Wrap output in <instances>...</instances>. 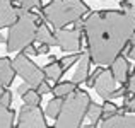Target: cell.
<instances>
[{"mask_svg":"<svg viewBox=\"0 0 135 128\" xmlns=\"http://www.w3.org/2000/svg\"><path fill=\"white\" fill-rule=\"evenodd\" d=\"M91 56L89 53H82V56H80V60L77 62V70L74 72L72 75V82H75L77 85L86 82V79L89 77V68H91Z\"/></svg>","mask_w":135,"mask_h":128,"instance_id":"12","label":"cell"},{"mask_svg":"<svg viewBox=\"0 0 135 128\" xmlns=\"http://www.w3.org/2000/svg\"><path fill=\"white\" fill-rule=\"evenodd\" d=\"M48 128H56V126H55V125H53V126H48Z\"/></svg>","mask_w":135,"mask_h":128,"instance_id":"37","label":"cell"},{"mask_svg":"<svg viewBox=\"0 0 135 128\" xmlns=\"http://www.w3.org/2000/svg\"><path fill=\"white\" fill-rule=\"evenodd\" d=\"M29 89H31V87H29V85H27L26 82H24L22 85H19V87H17V94H19V96H22V94H26V92L29 91Z\"/></svg>","mask_w":135,"mask_h":128,"instance_id":"31","label":"cell"},{"mask_svg":"<svg viewBox=\"0 0 135 128\" xmlns=\"http://www.w3.org/2000/svg\"><path fill=\"white\" fill-rule=\"evenodd\" d=\"M36 41H40L41 45H48L50 48H51V46H56L55 36H53L51 29H50V27L45 24L43 19H40L38 27H36Z\"/></svg>","mask_w":135,"mask_h":128,"instance_id":"14","label":"cell"},{"mask_svg":"<svg viewBox=\"0 0 135 128\" xmlns=\"http://www.w3.org/2000/svg\"><path fill=\"white\" fill-rule=\"evenodd\" d=\"M36 91L40 92L41 96H43V94H48V92H51V85L46 82V80H43V82H41V84L36 87Z\"/></svg>","mask_w":135,"mask_h":128,"instance_id":"27","label":"cell"},{"mask_svg":"<svg viewBox=\"0 0 135 128\" xmlns=\"http://www.w3.org/2000/svg\"><path fill=\"white\" fill-rule=\"evenodd\" d=\"M16 128H48L45 113L40 106H27L24 104L19 111Z\"/></svg>","mask_w":135,"mask_h":128,"instance_id":"7","label":"cell"},{"mask_svg":"<svg viewBox=\"0 0 135 128\" xmlns=\"http://www.w3.org/2000/svg\"><path fill=\"white\" fill-rule=\"evenodd\" d=\"M58 46L62 51L65 53H79L80 46H82V31L77 29H55L53 33Z\"/></svg>","mask_w":135,"mask_h":128,"instance_id":"6","label":"cell"},{"mask_svg":"<svg viewBox=\"0 0 135 128\" xmlns=\"http://www.w3.org/2000/svg\"><path fill=\"white\" fill-rule=\"evenodd\" d=\"M43 73H45V79L48 80H53V82H60V79H62V75L65 73V70L62 68V65L58 63V60H53V62H50L48 65L43 67Z\"/></svg>","mask_w":135,"mask_h":128,"instance_id":"15","label":"cell"},{"mask_svg":"<svg viewBox=\"0 0 135 128\" xmlns=\"http://www.w3.org/2000/svg\"><path fill=\"white\" fill-rule=\"evenodd\" d=\"M19 10L12 0H0V29L12 26L19 17Z\"/></svg>","mask_w":135,"mask_h":128,"instance_id":"9","label":"cell"},{"mask_svg":"<svg viewBox=\"0 0 135 128\" xmlns=\"http://www.w3.org/2000/svg\"><path fill=\"white\" fill-rule=\"evenodd\" d=\"M89 12L91 7L84 0H51L41 9L43 19L51 24L53 29H65L69 24L82 21Z\"/></svg>","mask_w":135,"mask_h":128,"instance_id":"2","label":"cell"},{"mask_svg":"<svg viewBox=\"0 0 135 128\" xmlns=\"http://www.w3.org/2000/svg\"><path fill=\"white\" fill-rule=\"evenodd\" d=\"M101 106H103V120L109 118V116H115L120 113V106H116L111 101H104V104H101Z\"/></svg>","mask_w":135,"mask_h":128,"instance_id":"22","label":"cell"},{"mask_svg":"<svg viewBox=\"0 0 135 128\" xmlns=\"http://www.w3.org/2000/svg\"><path fill=\"white\" fill-rule=\"evenodd\" d=\"M125 85H127V89H128L130 92H133V94H135V68H133V72L128 75V79H127Z\"/></svg>","mask_w":135,"mask_h":128,"instance_id":"25","label":"cell"},{"mask_svg":"<svg viewBox=\"0 0 135 128\" xmlns=\"http://www.w3.org/2000/svg\"><path fill=\"white\" fill-rule=\"evenodd\" d=\"M50 53V46L48 45H41L40 48H38V55H48Z\"/></svg>","mask_w":135,"mask_h":128,"instance_id":"32","label":"cell"},{"mask_svg":"<svg viewBox=\"0 0 135 128\" xmlns=\"http://www.w3.org/2000/svg\"><path fill=\"white\" fill-rule=\"evenodd\" d=\"M123 51H125V56L127 58H132L133 62H135V45H127V48L123 50Z\"/></svg>","mask_w":135,"mask_h":128,"instance_id":"28","label":"cell"},{"mask_svg":"<svg viewBox=\"0 0 135 128\" xmlns=\"http://www.w3.org/2000/svg\"><path fill=\"white\" fill-rule=\"evenodd\" d=\"M12 99H14L12 92H10L9 89H5V91L2 92V96H0V106H5V108H9V106L12 104Z\"/></svg>","mask_w":135,"mask_h":128,"instance_id":"24","label":"cell"},{"mask_svg":"<svg viewBox=\"0 0 135 128\" xmlns=\"http://www.w3.org/2000/svg\"><path fill=\"white\" fill-rule=\"evenodd\" d=\"M135 33V9L98 10L84 21V36L91 62L99 67L111 65L122 55Z\"/></svg>","mask_w":135,"mask_h":128,"instance_id":"1","label":"cell"},{"mask_svg":"<svg viewBox=\"0 0 135 128\" xmlns=\"http://www.w3.org/2000/svg\"><path fill=\"white\" fill-rule=\"evenodd\" d=\"M80 56H82V53H70V55H65L63 58H60V60H58V63L62 65V68L67 72V70H69L72 65H75V63L79 62Z\"/></svg>","mask_w":135,"mask_h":128,"instance_id":"20","label":"cell"},{"mask_svg":"<svg viewBox=\"0 0 135 128\" xmlns=\"http://www.w3.org/2000/svg\"><path fill=\"white\" fill-rule=\"evenodd\" d=\"M82 128H84V125H82Z\"/></svg>","mask_w":135,"mask_h":128,"instance_id":"38","label":"cell"},{"mask_svg":"<svg viewBox=\"0 0 135 128\" xmlns=\"http://www.w3.org/2000/svg\"><path fill=\"white\" fill-rule=\"evenodd\" d=\"M12 2H17V3H21V2H22V0H12Z\"/></svg>","mask_w":135,"mask_h":128,"instance_id":"36","label":"cell"},{"mask_svg":"<svg viewBox=\"0 0 135 128\" xmlns=\"http://www.w3.org/2000/svg\"><path fill=\"white\" fill-rule=\"evenodd\" d=\"M92 87L96 89V92H98V96L101 99H104V101H109V97H111V92L116 89V80L115 77H113L111 70L109 68H103L101 72L98 73V77H96V82Z\"/></svg>","mask_w":135,"mask_h":128,"instance_id":"8","label":"cell"},{"mask_svg":"<svg viewBox=\"0 0 135 128\" xmlns=\"http://www.w3.org/2000/svg\"><path fill=\"white\" fill-rule=\"evenodd\" d=\"M21 97H22L24 104H27V106H40V102H41V94L33 87H31L26 94H22Z\"/></svg>","mask_w":135,"mask_h":128,"instance_id":"19","label":"cell"},{"mask_svg":"<svg viewBox=\"0 0 135 128\" xmlns=\"http://www.w3.org/2000/svg\"><path fill=\"white\" fill-rule=\"evenodd\" d=\"M5 89H7V87H3V85H2V84H0V96H2V92H3V91H5Z\"/></svg>","mask_w":135,"mask_h":128,"instance_id":"33","label":"cell"},{"mask_svg":"<svg viewBox=\"0 0 135 128\" xmlns=\"http://www.w3.org/2000/svg\"><path fill=\"white\" fill-rule=\"evenodd\" d=\"M120 7H122V10L135 9V0H120Z\"/></svg>","mask_w":135,"mask_h":128,"instance_id":"30","label":"cell"},{"mask_svg":"<svg viewBox=\"0 0 135 128\" xmlns=\"http://www.w3.org/2000/svg\"><path fill=\"white\" fill-rule=\"evenodd\" d=\"M120 113H130V115H135V94L128 91V94L125 96V101H123V106L120 108Z\"/></svg>","mask_w":135,"mask_h":128,"instance_id":"21","label":"cell"},{"mask_svg":"<svg viewBox=\"0 0 135 128\" xmlns=\"http://www.w3.org/2000/svg\"><path fill=\"white\" fill-rule=\"evenodd\" d=\"M0 128H14V111L0 106Z\"/></svg>","mask_w":135,"mask_h":128,"instance_id":"17","label":"cell"},{"mask_svg":"<svg viewBox=\"0 0 135 128\" xmlns=\"http://www.w3.org/2000/svg\"><path fill=\"white\" fill-rule=\"evenodd\" d=\"M22 53H24V55H27V56H36L38 55V48L34 45H27L26 48L22 50Z\"/></svg>","mask_w":135,"mask_h":128,"instance_id":"29","label":"cell"},{"mask_svg":"<svg viewBox=\"0 0 135 128\" xmlns=\"http://www.w3.org/2000/svg\"><path fill=\"white\" fill-rule=\"evenodd\" d=\"M16 70H14L12 60L9 56H2L0 58V84L3 87H9L14 82V77H16Z\"/></svg>","mask_w":135,"mask_h":128,"instance_id":"13","label":"cell"},{"mask_svg":"<svg viewBox=\"0 0 135 128\" xmlns=\"http://www.w3.org/2000/svg\"><path fill=\"white\" fill-rule=\"evenodd\" d=\"M3 41H5V38L2 36V33H0V43H3Z\"/></svg>","mask_w":135,"mask_h":128,"instance_id":"35","label":"cell"},{"mask_svg":"<svg viewBox=\"0 0 135 128\" xmlns=\"http://www.w3.org/2000/svg\"><path fill=\"white\" fill-rule=\"evenodd\" d=\"M101 70H103V67H98V68H96L92 73H89V77L86 79V84L89 85V87H92V85H94V82H96V77H98V73L101 72Z\"/></svg>","mask_w":135,"mask_h":128,"instance_id":"26","label":"cell"},{"mask_svg":"<svg viewBox=\"0 0 135 128\" xmlns=\"http://www.w3.org/2000/svg\"><path fill=\"white\" fill-rule=\"evenodd\" d=\"M62 104H63V99L62 97H53L51 101L46 104V111L45 115H48L50 118H56L60 113V109H62Z\"/></svg>","mask_w":135,"mask_h":128,"instance_id":"18","label":"cell"},{"mask_svg":"<svg viewBox=\"0 0 135 128\" xmlns=\"http://www.w3.org/2000/svg\"><path fill=\"white\" fill-rule=\"evenodd\" d=\"M40 19H41L40 14L21 9L19 17L9 27V34L5 38L7 51L14 53L19 50H24L27 45H33V41H36V27Z\"/></svg>","mask_w":135,"mask_h":128,"instance_id":"3","label":"cell"},{"mask_svg":"<svg viewBox=\"0 0 135 128\" xmlns=\"http://www.w3.org/2000/svg\"><path fill=\"white\" fill-rule=\"evenodd\" d=\"M12 65H14V70H16L17 75L33 89H36L43 80H46L45 73H43V68L38 67L36 63L27 55H24V53H19V55L14 58Z\"/></svg>","mask_w":135,"mask_h":128,"instance_id":"5","label":"cell"},{"mask_svg":"<svg viewBox=\"0 0 135 128\" xmlns=\"http://www.w3.org/2000/svg\"><path fill=\"white\" fill-rule=\"evenodd\" d=\"M21 9H24V10H33V9L41 10L43 9V3H41V0H22V2H21Z\"/></svg>","mask_w":135,"mask_h":128,"instance_id":"23","label":"cell"},{"mask_svg":"<svg viewBox=\"0 0 135 128\" xmlns=\"http://www.w3.org/2000/svg\"><path fill=\"white\" fill-rule=\"evenodd\" d=\"M101 128H135V115L118 113L115 116H109L101 120Z\"/></svg>","mask_w":135,"mask_h":128,"instance_id":"11","label":"cell"},{"mask_svg":"<svg viewBox=\"0 0 135 128\" xmlns=\"http://www.w3.org/2000/svg\"><path fill=\"white\" fill-rule=\"evenodd\" d=\"M92 102L91 96L84 89L74 91L69 97L63 99L62 109L56 116V128H82L87 115V108Z\"/></svg>","mask_w":135,"mask_h":128,"instance_id":"4","label":"cell"},{"mask_svg":"<svg viewBox=\"0 0 135 128\" xmlns=\"http://www.w3.org/2000/svg\"><path fill=\"white\" fill-rule=\"evenodd\" d=\"M109 70H111V73H113V77H115L116 82L125 84L127 79H128V75H130V63H128V58H127V56H123V53H122V55H118V56H116V58L111 62Z\"/></svg>","mask_w":135,"mask_h":128,"instance_id":"10","label":"cell"},{"mask_svg":"<svg viewBox=\"0 0 135 128\" xmlns=\"http://www.w3.org/2000/svg\"><path fill=\"white\" fill-rule=\"evenodd\" d=\"M74 91H77V84L72 82V80H65V82H56L55 87H51V94L55 97H69Z\"/></svg>","mask_w":135,"mask_h":128,"instance_id":"16","label":"cell"},{"mask_svg":"<svg viewBox=\"0 0 135 128\" xmlns=\"http://www.w3.org/2000/svg\"><path fill=\"white\" fill-rule=\"evenodd\" d=\"M130 45H135V33H133V36H132V40H130Z\"/></svg>","mask_w":135,"mask_h":128,"instance_id":"34","label":"cell"}]
</instances>
